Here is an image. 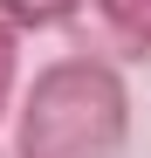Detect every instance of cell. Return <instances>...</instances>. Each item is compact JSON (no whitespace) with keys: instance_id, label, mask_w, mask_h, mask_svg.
<instances>
[{"instance_id":"obj_5","label":"cell","mask_w":151,"mask_h":158,"mask_svg":"<svg viewBox=\"0 0 151 158\" xmlns=\"http://www.w3.org/2000/svg\"><path fill=\"white\" fill-rule=\"evenodd\" d=\"M0 158H14V151H7V144H0Z\"/></svg>"},{"instance_id":"obj_3","label":"cell","mask_w":151,"mask_h":158,"mask_svg":"<svg viewBox=\"0 0 151 158\" xmlns=\"http://www.w3.org/2000/svg\"><path fill=\"white\" fill-rule=\"evenodd\" d=\"M83 7L89 0H0V21L21 28V35H35V28H69Z\"/></svg>"},{"instance_id":"obj_2","label":"cell","mask_w":151,"mask_h":158,"mask_svg":"<svg viewBox=\"0 0 151 158\" xmlns=\"http://www.w3.org/2000/svg\"><path fill=\"white\" fill-rule=\"evenodd\" d=\"M96 21L117 35V48H131V55H151V0H89Z\"/></svg>"},{"instance_id":"obj_4","label":"cell","mask_w":151,"mask_h":158,"mask_svg":"<svg viewBox=\"0 0 151 158\" xmlns=\"http://www.w3.org/2000/svg\"><path fill=\"white\" fill-rule=\"evenodd\" d=\"M14 103H21V28L0 21V124H7Z\"/></svg>"},{"instance_id":"obj_1","label":"cell","mask_w":151,"mask_h":158,"mask_svg":"<svg viewBox=\"0 0 151 158\" xmlns=\"http://www.w3.org/2000/svg\"><path fill=\"white\" fill-rule=\"evenodd\" d=\"M131 144V89L103 55H55L21 83L14 158H124Z\"/></svg>"}]
</instances>
